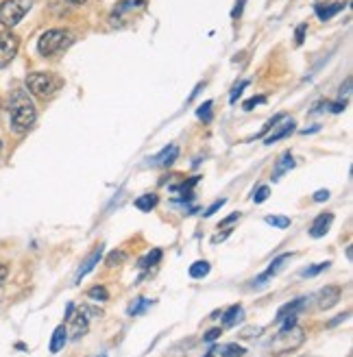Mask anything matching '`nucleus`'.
Instances as JSON below:
<instances>
[{
	"label": "nucleus",
	"instance_id": "obj_1",
	"mask_svg": "<svg viewBox=\"0 0 353 357\" xmlns=\"http://www.w3.org/2000/svg\"><path fill=\"white\" fill-rule=\"evenodd\" d=\"M9 118H11V129L15 133H27L33 124L35 118H38V112H35V105L29 98L27 92H13L11 100H9Z\"/></svg>",
	"mask_w": 353,
	"mask_h": 357
},
{
	"label": "nucleus",
	"instance_id": "obj_2",
	"mask_svg": "<svg viewBox=\"0 0 353 357\" xmlns=\"http://www.w3.org/2000/svg\"><path fill=\"white\" fill-rule=\"evenodd\" d=\"M61 85H63V81L59 77H55L52 73H31L27 77L29 92L33 96H38V98H50Z\"/></svg>",
	"mask_w": 353,
	"mask_h": 357
},
{
	"label": "nucleus",
	"instance_id": "obj_3",
	"mask_svg": "<svg viewBox=\"0 0 353 357\" xmlns=\"http://www.w3.org/2000/svg\"><path fill=\"white\" fill-rule=\"evenodd\" d=\"M303 342H306V331L294 325V327L284 329V331L279 329V333L273 337V342H271L269 349H271L273 355H286V353L299 349Z\"/></svg>",
	"mask_w": 353,
	"mask_h": 357
},
{
	"label": "nucleus",
	"instance_id": "obj_4",
	"mask_svg": "<svg viewBox=\"0 0 353 357\" xmlns=\"http://www.w3.org/2000/svg\"><path fill=\"white\" fill-rule=\"evenodd\" d=\"M70 42H73V35H70L68 31L50 29L40 38L38 50H40L42 57H52V55H57V52H61L66 46H70Z\"/></svg>",
	"mask_w": 353,
	"mask_h": 357
},
{
	"label": "nucleus",
	"instance_id": "obj_5",
	"mask_svg": "<svg viewBox=\"0 0 353 357\" xmlns=\"http://www.w3.org/2000/svg\"><path fill=\"white\" fill-rule=\"evenodd\" d=\"M31 9V0H5L0 5V24L15 26Z\"/></svg>",
	"mask_w": 353,
	"mask_h": 357
},
{
	"label": "nucleus",
	"instance_id": "obj_6",
	"mask_svg": "<svg viewBox=\"0 0 353 357\" xmlns=\"http://www.w3.org/2000/svg\"><path fill=\"white\" fill-rule=\"evenodd\" d=\"M17 46H20V42H17V38L11 31L0 33V68H5L13 61Z\"/></svg>",
	"mask_w": 353,
	"mask_h": 357
},
{
	"label": "nucleus",
	"instance_id": "obj_7",
	"mask_svg": "<svg viewBox=\"0 0 353 357\" xmlns=\"http://www.w3.org/2000/svg\"><path fill=\"white\" fill-rule=\"evenodd\" d=\"M340 296H343V290L338 285H325V288L316 294V305H319V310H331L340 301Z\"/></svg>",
	"mask_w": 353,
	"mask_h": 357
},
{
	"label": "nucleus",
	"instance_id": "obj_8",
	"mask_svg": "<svg viewBox=\"0 0 353 357\" xmlns=\"http://www.w3.org/2000/svg\"><path fill=\"white\" fill-rule=\"evenodd\" d=\"M273 133L271 135H266V137H264V144H275V142H279V139H284V137H288L292 131H294V120H290L288 116H284V118H281L277 124H275V127L271 129Z\"/></svg>",
	"mask_w": 353,
	"mask_h": 357
},
{
	"label": "nucleus",
	"instance_id": "obj_9",
	"mask_svg": "<svg viewBox=\"0 0 353 357\" xmlns=\"http://www.w3.org/2000/svg\"><path fill=\"white\" fill-rule=\"evenodd\" d=\"M100 259H103V246H96L94 251L83 259V264L79 266L77 277H75V283H81V279L90 275V273L94 271V268L98 266V261H100Z\"/></svg>",
	"mask_w": 353,
	"mask_h": 357
},
{
	"label": "nucleus",
	"instance_id": "obj_10",
	"mask_svg": "<svg viewBox=\"0 0 353 357\" xmlns=\"http://www.w3.org/2000/svg\"><path fill=\"white\" fill-rule=\"evenodd\" d=\"M290 257H292V253H284V255H279L273 264H271V268L266 273H262L255 281H253V288H262L264 283H266L271 277H275V275H279L281 271H284V264L286 261H290Z\"/></svg>",
	"mask_w": 353,
	"mask_h": 357
},
{
	"label": "nucleus",
	"instance_id": "obj_11",
	"mask_svg": "<svg viewBox=\"0 0 353 357\" xmlns=\"http://www.w3.org/2000/svg\"><path fill=\"white\" fill-rule=\"evenodd\" d=\"M331 222H333V213H331V211L319 213V216L314 218L312 227H310V236H312V238H323V236L327 234V231H329Z\"/></svg>",
	"mask_w": 353,
	"mask_h": 357
},
{
	"label": "nucleus",
	"instance_id": "obj_12",
	"mask_svg": "<svg viewBox=\"0 0 353 357\" xmlns=\"http://www.w3.org/2000/svg\"><path fill=\"white\" fill-rule=\"evenodd\" d=\"M144 3H147V0H122V3L116 7V11L112 13V22H116V20H120V17L129 15L135 9H142Z\"/></svg>",
	"mask_w": 353,
	"mask_h": 357
},
{
	"label": "nucleus",
	"instance_id": "obj_13",
	"mask_svg": "<svg viewBox=\"0 0 353 357\" xmlns=\"http://www.w3.org/2000/svg\"><path fill=\"white\" fill-rule=\"evenodd\" d=\"M294 168V157L292 153H284L275 164V170H273V181H279L281 176H284L286 172H290Z\"/></svg>",
	"mask_w": 353,
	"mask_h": 357
},
{
	"label": "nucleus",
	"instance_id": "obj_14",
	"mask_svg": "<svg viewBox=\"0 0 353 357\" xmlns=\"http://www.w3.org/2000/svg\"><path fill=\"white\" fill-rule=\"evenodd\" d=\"M70 325H73V337H75V340L83 337L87 333V329H90V323H87L85 310H79L75 318H70Z\"/></svg>",
	"mask_w": 353,
	"mask_h": 357
},
{
	"label": "nucleus",
	"instance_id": "obj_15",
	"mask_svg": "<svg viewBox=\"0 0 353 357\" xmlns=\"http://www.w3.org/2000/svg\"><path fill=\"white\" fill-rule=\"evenodd\" d=\"M176 157H179V146H174V144H170V146H166L160 155H157L153 162L157 164V166H164V168H168V166H172L174 162H176Z\"/></svg>",
	"mask_w": 353,
	"mask_h": 357
},
{
	"label": "nucleus",
	"instance_id": "obj_16",
	"mask_svg": "<svg viewBox=\"0 0 353 357\" xmlns=\"http://www.w3.org/2000/svg\"><path fill=\"white\" fill-rule=\"evenodd\" d=\"M68 342V329L63 325H59L55 331H52V337H50V353H59Z\"/></svg>",
	"mask_w": 353,
	"mask_h": 357
},
{
	"label": "nucleus",
	"instance_id": "obj_17",
	"mask_svg": "<svg viewBox=\"0 0 353 357\" xmlns=\"http://www.w3.org/2000/svg\"><path fill=\"white\" fill-rule=\"evenodd\" d=\"M306 296H301V298H294V301H290V303H286V305L284 307H279V312H277V323H279V320L281 318H284V316H288V314H299V310H303L306 307Z\"/></svg>",
	"mask_w": 353,
	"mask_h": 357
},
{
	"label": "nucleus",
	"instance_id": "obj_18",
	"mask_svg": "<svg viewBox=\"0 0 353 357\" xmlns=\"http://www.w3.org/2000/svg\"><path fill=\"white\" fill-rule=\"evenodd\" d=\"M242 318H244L242 305H232V307H229V310L223 314V325H225V327H234V325L240 323Z\"/></svg>",
	"mask_w": 353,
	"mask_h": 357
},
{
	"label": "nucleus",
	"instance_id": "obj_19",
	"mask_svg": "<svg viewBox=\"0 0 353 357\" xmlns=\"http://www.w3.org/2000/svg\"><path fill=\"white\" fill-rule=\"evenodd\" d=\"M214 353H218L220 357H242L246 351H244V347H240V344H236V342H229V344H218L216 349H211Z\"/></svg>",
	"mask_w": 353,
	"mask_h": 357
},
{
	"label": "nucleus",
	"instance_id": "obj_20",
	"mask_svg": "<svg viewBox=\"0 0 353 357\" xmlns=\"http://www.w3.org/2000/svg\"><path fill=\"white\" fill-rule=\"evenodd\" d=\"M345 9L343 3H331V5H316V15L321 17V20H329V17H333L336 13H340Z\"/></svg>",
	"mask_w": 353,
	"mask_h": 357
},
{
	"label": "nucleus",
	"instance_id": "obj_21",
	"mask_svg": "<svg viewBox=\"0 0 353 357\" xmlns=\"http://www.w3.org/2000/svg\"><path fill=\"white\" fill-rule=\"evenodd\" d=\"M157 203H160V196H157V194H144V196H140V199H135L133 205L140 211H151V209L157 207Z\"/></svg>",
	"mask_w": 353,
	"mask_h": 357
},
{
	"label": "nucleus",
	"instance_id": "obj_22",
	"mask_svg": "<svg viewBox=\"0 0 353 357\" xmlns=\"http://www.w3.org/2000/svg\"><path fill=\"white\" fill-rule=\"evenodd\" d=\"M190 277L192 279H203V277H207L209 275V261H205V259H201V261H194L192 266H190Z\"/></svg>",
	"mask_w": 353,
	"mask_h": 357
},
{
	"label": "nucleus",
	"instance_id": "obj_23",
	"mask_svg": "<svg viewBox=\"0 0 353 357\" xmlns=\"http://www.w3.org/2000/svg\"><path fill=\"white\" fill-rule=\"evenodd\" d=\"M162 261V251L160 248H153V251L144 257V259H140V268H144V271H149V268L157 266Z\"/></svg>",
	"mask_w": 353,
	"mask_h": 357
},
{
	"label": "nucleus",
	"instance_id": "obj_24",
	"mask_svg": "<svg viewBox=\"0 0 353 357\" xmlns=\"http://www.w3.org/2000/svg\"><path fill=\"white\" fill-rule=\"evenodd\" d=\"M151 303H153V301H149V298H142V296H140V298L133 303V305L129 307V316H140V314H144V312L151 307Z\"/></svg>",
	"mask_w": 353,
	"mask_h": 357
},
{
	"label": "nucleus",
	"instance_id": "obj_25",
	"mask_svg": "<svg viewBox=\"0 0 353 357\" xmlns=\"http://www.w3.org/2000/svg\"><path fill=\"white\" fill-rule=\"evenodd\" d=\"M331 266V261H321V264H314L312 268H306V271L301 273V277L310 279V277H316V275H321L323 271H327V268Z\"/></svg>",
	"mask_w": 353,
	"mask_h": 357
},
{
	"label": "nucleus",
	"instance_id": "obj_26",
	"mask_svg": "<svg viewBox=\"0 0 353 357\" xmlns=\"http://www.w3.org/2000/svg\"><path fill=\"white\" fill-rule=\"evenodd\" d=\"M87 296H90L92 301H107L110 298V292H107V288L105 285H94V288H90V292H87Z\"/></svg>",
	"mask_w": 353,
	"mask_h": 357
},
{
	"label": "nucleus",
	"instance_id": "obj_27",
	"mask_svg": "<svg viewBox=\"0 0 353 357\" xmlns=\"http://www.w3.org/2000/svg\"><path fill=\"white\" fill-rule=\"evenodd\" d=\"M264 220H266V225L277 227V229H288L290 227V218L288 216H266Z\"/></svg>",
	"mask_w": 353,
	"mask_h": 357
},
{
	"label": "nucleus",
	"instance_id": "obj_28",
	"mask_svg": "<svg viewBox=\"0 0 353 357\" xmlns=\"http://www.w3.org/2000/svg\"><path fill=\"white\" fill-rule=\"evenodd\" d=\"M211 107H214V102H211V100H205V102L199 107V109H197V116H199L203 122H209V120H211Z\"/></svg>",
	"mask_w": 353,
	"mask_h": 357
},
{
	"label": "nucleus",
	"instance_id": "obj_29",
	"mask_svg": "<svg viewBox=\"0 0 353 357\" xmlns=\"http://www.w3.org/2000/svg\"><path fill=\"white\" fill-rule=\"evenodd\" d=\"M269 196H271V188H269V185H262V188L253 194V203H255V205H260V203L266 201Z\"/></svg>",
	"mask_w": 353,
	"mask_h": 357
},
{
	"label": "nucleus",
	"instance_id": "obj_30",
	"mask_svg": "<svg viewBox=\"0 0 353 357\" xmlns=\"http://www.w3.org/2000/svg\"><path fill=\"white\" fill-rule=\"evenodd\" d=\"M125 259H127L125 253H122V251H114V253L107 255V266H120Z\"/></svg>",
	"mask_w": 353,
	"mask_h": 357
},
{
	"label": "nucleus",
	"instance_id": "obj_31",
	"mask_svg": "<svg viewBox=\"0 0 353 357\" xmlns=\"http://www.w3.org/2000/svg\"><path fill=\"white\" fill-rule=\"evenodd\" d=\"M262 331H264L262 327H246V329H242L238 335H240V337H244V340H249V337H255V335H260Z\"/></svg>",
	"mask_w": 353,
	"mask_h": 357
},
{
	"label": "nucleus",
	"instance_id": "obj_32",
	"mask_svg": "<svg viewBox=\"0 0 353 357\" xmlns=\"http://www.w3.org/2000/svg\"><path fill=\"white\" fill-rule=\"evenodd\" d=\"M246 85H249V81H240V83H238V85H236V87L232 89V96H229V102L234 105V102L238 100V96L242 94V89H244Z\"/></svg>",
	"mask_w": 353,
	"mask_h": 357
},
{
	"label": "nucleus",
	"instance_id": "obj_33",
	"mask_svg": "<svg viewBox=\"0 0 353 357\" xmlns=\"http://www.w3.org/2000/svg\"><path fill=\"white\" fill-rule=\"evenodd\" d=\"M225 203H227V199H220V201H216L214 205H211V207H207V209H205V213H203V216H205V218L214 216V213H216V211H218V209H220V207H223Z\"/></svg>",
	"mask_w": 353,
	"mask_h": 357
},
{
	"label": "nucleus",
	"instance_id": "obj_34",
	"mask_svg": "<svg viewBox=\"0 0 353 357\" xmlns=\"http://www.w3.org/2000/svg\"><path fill=\"white\" fill-rule=\"evenodd\" d=\"M262 102H266V98H264V96H253V98H249V100L244 102V109L251 112L255 105H262Z\"/></svg>",
	"mask_w": 353,
	"mask_h": 357
},
{
	"label": "nucleus",
	"instance_id": "obj_35",
	"mask_svg": "<svg viewBox=\"0 0 353 357\" xmlns=\"http://www.w3.org/2000/svg\"><path fill=\"white\" fill-rule=\"evenodd\" d=\"M218 335H220V327L209 329V331L203 335V342H214V340H218Z\"/></svg>",
	"mask_w": 353,
	"mask_h": 357
},
{
	"label": "nucleus",
	"instance_id": "obj_36",
	"mask_svg": "<svg viewBox=\"0 0 353 357\" xmlns=\"http://www.w3.org/2000/svg\"><path fill=\"white\" fill-rule=\"evenodd\" d=\"M236 220H240V211H236V213H232L229 218H225V220H220V225H218V229H227L229 225H234Z\"/></svg>",
	"mask_w": 353,
	"mask_h": 357
},
{
	"label": "nucleus",
	"instance_id": "obj_37",
	"mask_svg": "<svg viewBox=\"0 0 353 357\" xmlns=\"http://www.w3.org/2000/svg\"><path fill=\"white\" fill-rule=\"evenodd\" d=\"M306 31H308V24H301L296 29L294 38H296V44H303V38H306Z\"/></svg>",
	"mask_w": 353,
	"mask_h": 357
},
{
	"label": "nucleus",
	"instance_id": "obj_38",
	"mask_svg": "<svg viewBox=\"0 0 353 357\" xmlns=\"http://www.w3.org/2000/svg\"><path fill=\"white\" fill-rule=\"evenodd\" d=\"M329 199V190H319L314 194V201L316 203H323V201H327Z\"/></svg>",
	"mask_w": 353,
	"mask_h": 357
},
{
	"label": "nucleus",
	"instance_id": "obj_39",
	"mask_svg": "<svg viewBox=\"0 0 353 357\" xmlns=\"http://www.w3.org/2000/svg\"><path fill=\"white\" fill-rule=\"evenodd\" d=\"M7 277H9V268H7L5 264H0V288H3V285H5Z\"/></svg>",
	"mask_w": 353,
	"mask_h": 357
},
{
	"label": "nucleus",
	"instance_id": "obj_40",
	"mask_svg": "<svg viewBox=\"0 0 353 357\" xmlns=\"http://www.w3.org/2000/svg\"><path fill=\"white\" fill-rule=\"evenodd\" d=\"M244 3H246V0H236V9L232 11V17H240V13L244 9Z\"/></svg>",
	"mask_w": 353,
	"mask_h": 357
},
{
	"label": "nucleus",
	"instance_id": "obj_41",
	"mask_svg": "<svg viewBox=\"0 0 353 357\" xmlns=\"http://www.w3.org/2000/svg\"><path fill=\"white\" fill-rule=\"evenodd\" d=\"M345 107H347V102H345V100H338V102H333V105H331V112H333V114H340V112L345 109Z\"/></svg>",
	"mask_w": 353,
	"mask_h": 357
},
{
	"label": "nucleus",
	"instance_id": "obj_42",
	"mask_svg": "<svg viewBox=\"0 0 353 357\" xmlns=\"http://www.w3.org/2000/svg\"><path fill=\"white\" fill-rule=\"evenodd\" d=\"M347 318H349V312H345V314L336 316V318H333V320H331V323L327 325V327H333V325H338V323H343V320H347Z\"/></svg>",
	"mask_w": 353,
	"mask_h": 357
},
{
	"label": "nucleus",
	"instance_id": "obj_43",
	"mask_svg": "<svg viewBox=\"0 0 353 357\" xmlns=\"http://www.w3.org/2000/svg\"><path fill=\"white\" fill-rule=\"evenodd\" d=\"M349 89H351V79L345 81V87H340V98L343 96H349Z\"/></svg>",
	"mask_w": 353,
	"mask_h": 357
},
{
	"label": "nucleus",
	"instance_id": "obj_44",
	"mask_svg": "<svg viewBox=\"0 0 353 357\" xmlns=\"http://www.w3.org/2000/svg\"><path fill=\"white\" fill-rule=\"evenodd\" d=\"M68 3H73V5H81V3H85V0H68Z\"/></svg>",
	"mask_w": 353,
	"mask_h": 357
},
{
	"label": "nucleus",
	"instance_id": "obj_45",
	"mask_svg": "<svg viewBox=\"0 0 353 357\" xmlns=\"http://www.w3.org/2000/svg\"><path fill=\"white\" fill-rule=\"evenodd\" d=\"M0 153H3V139H0Z\"/></svg>",
	"mask_w": 353,
	"mask_h": 357
},
{
	"label": "nucleus",
	"instance_id": "obj_46",
	"mask_svg": "<svg viewBox=\"0 0 353 357\" xmlns=\"http://www.w3.org/2000/svg\"><path fill=\"white\" fill-rule=\"evenodd\" d=\"M96 357H107V355H105V353H100V355H96Z\"/></svg>",
	"mask_w": 353,
	"mask_h": 357
}]
</instances>
